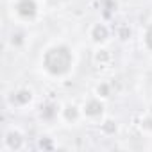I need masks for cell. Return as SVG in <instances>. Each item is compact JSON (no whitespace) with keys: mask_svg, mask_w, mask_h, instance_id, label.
<instances>
[{"mask_svg":"<svg viewBox=\"0 0 152 152\" xmlns=\"http://www.w3.org/2000/svg\"><path fill=\"white\" fill-rule=\"evenodd\" d=\"M16 100H18V102H27V100H31V91H20V93L16 95Z\"/></svg>","mask_w":152,"mask_h":152,"instance_id":"cell-7","label":"cell"},{"mask_svg":"<svg viewBox=\"0 0 152 152\" xmlns=\"http://www.w3.org/2000/svg\"><path fill=\"white\" fill-rule=\"evenodd\" d=\"M36 11H38V7H36L34 0H18L16 2V13L22 18H32L36 15Z\"/></svg>","mask_w":152,"mask_h":152,"instance_id":"cell-2","label":"cell"},{"mask_svg":"<svg viewBox=\"0 0 152 152\" xmlns=\"http://www.w3.org/2000/svg\"><path fill=\"white\" fill-rule=\"evenodd\" d=\"M43 66L52 75H63L72 66V54L66 47H52L43 56Z\"/></svg>","mask_w":152,"mask_h":152,"instance_id":"cell-1","label":"cell"},{"mask_svg":"<svg viewBox=\"0 0 152 152\" xmlns=\"http://www.w3.org/2000/svg\"><path fill=\"white\" fill-rule=\"evenodd\" d=\"M20 141H22L20 136H16V134H13V132H11L9 138H7V143H9L11 148H18V147H20Z\"/></svg>","mask_w":152,"mask_h":152,"instance_id":"cell-5","label":"cell"},{"mask_svg":"<svg viewBox=\"0 0 152 152\" xmlns=\"http://www.w3.org/2000/svg\"><path fill=\"white\" fill-rule=\"evenodd\" d=\"M91 38L95 39V41H104L106 38H107V29L104 27V25H95L93 27V32H91Z\"/></svg>","mask_w":152,"mask_h":152,"instance_id":"cell-4","label":"cell"},{"mask_svg":"<svg viewBox=\"0 0 152 152\" xmlns=\"http://www.w3.org/2000/svg\"><path fill=\"white\" fill-rule=\"evenodd\" d=\"M145 45L152 50V25H148V29L145 32Z\"/></svg>","mask_w":152,"mask_h":152,"instance_id":"cell-6","label":"cell"},{"mask_svg":"<svg viewBox=\"0 0 152 152\" xmlns=\"http://www.w3.org/2000/svg\"><path fill=\"white\" fill-rule=\"evenodd\" d=\"M102 109H104V106H102L99 100H90V102H86V106H84V113H86L88 116H99V115L102 113Z\"/></svg>","mask_w":152,"mask_h":152,"instance_id":"cell-3","label":"cell"}]
</instances>
